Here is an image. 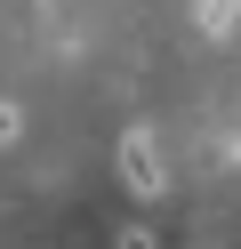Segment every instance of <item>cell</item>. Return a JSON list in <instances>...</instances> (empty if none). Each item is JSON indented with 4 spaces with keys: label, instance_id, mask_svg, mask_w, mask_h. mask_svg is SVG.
Masks as SVG:
<instances>
[{
    "label": "cell",
    "instance_id": "3",
    "mask_svg": "<svg viewBox=\"0 0 241 249\" xmlns=\"http://www.w3.org/2000/svg\"><path fill=\"white\" fill-rule=\"evenodd\" d=\"M121 249H161V241H153L145 225H129V233H121Z\"/></svg>",
    "mask_w": 241,
    "mask_h": 249
},
{
    "label": "cell",
    "instance_id": "2",
    "mask_svg": "<svg viewBox=\"0 0 241 249\" xmlns=\"http://www.w3.org/2000/svg\"><path fill=\"white\" fill-rule=\"evenodd\" d=\"M16 129H24V113H16V105H8V97H0V145H8V137H16Z\"/></svg>",
    "mask_w": 241,
    "mask_h": 249
},
{
    "label": "cell",
    "instance_id": "1",
    "mask_svg": "<svg viewBox=\"0 0 241 249\" xmlns=\"http://www.w3.org/2000/svg\"><path fill=\"white\" fill-rule=\"evenodd\" d=\"M121 185H129L137 201H153L161 185H169V177H161V153H153V137H121Z\"/></svg>",
    "mask_w": 241,
    "mask_h": 249
}]
</instances>
